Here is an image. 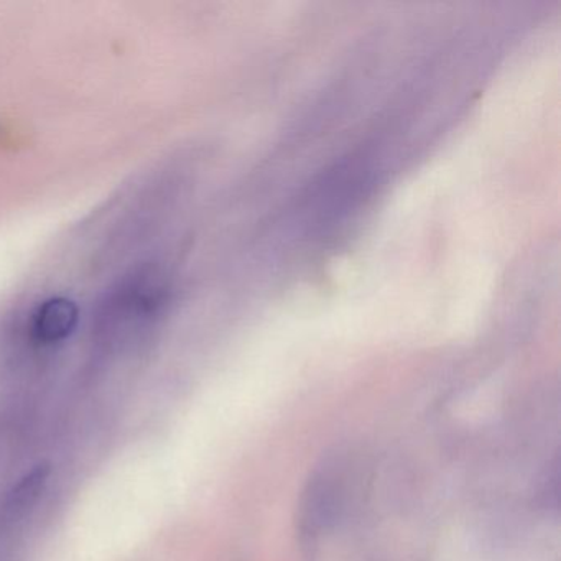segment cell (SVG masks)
Segmentation results:
<instances>
[{
	"label": "cell",
	"instance_id": "obj_2",
	"mask_svg": "<svg viewBox=\"0 0 561 561\" xmlns=\"http://www.w3.org/2000/svg\"><path fill=\"white\" fill-rule=\"evenodd\" d=\"M47 479V466H38L31 474L25 476L19 482L18 488H14V491H12L11 497H9V512H12L14 515H22L27 512V508L34 507L42 492H44Z\"/></svg>",
	"mask_w": 561,
	"mask_h": 561
},
{
	"label": "cell",
	"instance_id": "obj_1",
	"mask_svg": "<svg viewBox=\"0 0 561 561\" xmlns=\"http://www.w3.org/2000/svg\"><path fill=\"white\" fill-rule=\"evenodd\" d=\"M80 310L68 298H50L32 314V336L44 344L61 343L78 327Z\"/></svg>",
	"mask_w": 561,
	"mask_h": 561
}]
</instances>
